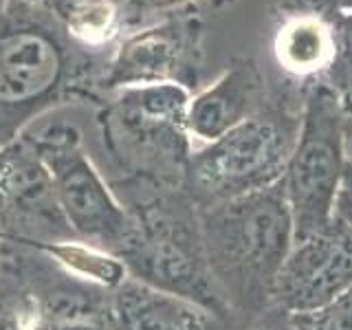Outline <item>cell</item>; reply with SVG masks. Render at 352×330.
<instances>
[{"label":"cell","instance_id":"15","mask_svg":"<svg viewBox=\"0 0 352 330\" xmlns=\"http://www.w3.org/2000/svg\"><path fill=\"white\" fill-rule=\"evenodd\" d=\"M47 249L71 273L108 286V289H119L130 278L126 262L119 256H110V253L97 251L86 245H75V242H64V245H53Z\"/></svg>","mask_w":352,"mask_h":330},{"label":"cell","instance_id":"19","mask_svg":"<svg viewBox=\"0 0 352 330\" xmlns=\"http://www.w3.org/2000/svg\"><path fill=\"white\" fill-rule=\"evenodd\" d=\"M344 0H271L273 11L280 18L289 16H319L335 20Z\"/></svg>","mask_w":352,"mask_h":330},{"label":"cell","instance_id":"9","mask_svg":"<svg viewBox=\"0 0 352 330\" xmlns=\"http://www.w3.org/2000/svg\"><path fill=\"white\" fill-rule=\"evenodd\" d=\"M352 286V225L341 216L317 234L300 238L271 289V304L286 317L311 313Z\"/></svg>","mask_w":352,"mask_h":330},{"label":"cell","instance_id":"21","mask_svg":"<svg viewBox=\"0 0 352 330\" xmlns=\"http://www.w3.org/2000/svg\"><path fill=\"white\" fill-rule=\"evenodd\" d=\"M55 330H102V328H97V326H91V324H66V326H60V328H55Z\"/></svg>","mask_w":352,"mask_h":330},{"label":"cell","instance_id":"23","mask_svg":"<svg viewBox=\"0 0 352 330\" xmlns=\"http://www.w3.org/2000/svg\"><path fill=\"white\" fill-rule=\"evenodd\" d=\"M341 16H352V0H344L341 3V11H339Z\"/></svg>","mask_w":352,"mask_h":330},{"label":"cell","instance_id":"18","mask_svg":"<svg viewBox=\"0 0 352 330\" xmlns=\"http://www.w3.org/2000/svg\"><path fill=\"white\" fill-rule=\"evenodd\" d=\"M194 3L196 0H121L132 31L146 27V20L150 16H157V14L170 16L181 9L192 7Z\"/></svg>","mask_w":352,"mask_h":330},{"label":"cell","instance_id":"11","mask_svg":"<svg viewBox=\"0 0 352 330\" xmlns=\"http://www.w3.org/2000/svg\"><path fill=\"white\" fill-rule=\"evenodd\" d=\"M115 330H209L212 313L187 297L128 278L110 302Z\"/></svg>","mask_w":352,"mask_h":330},{"label":"cell","instance_id":"14","mask_svg":"<svg viewBox=\"0 0 352 330\" xmlns=\"http://www.w3.org/2000/svg\"><path fill=\"white\" fill-rule=\"evenodd\" d=\"M53 198V181L47 165L27 132L0 146V201L14 205H33Z\"/></svg>","mask_w":352,"mask_h":330},{"label":"cell","instance_id":"13","mask_svg":"<svg viewBox=\"0 0 352 330\" xmlns=\"http://www.w3.org/2000/svg\"><path fill=\"white\" fill-rule=\"evenodd\" d=\"M73 42L93 53H113L132 33L121 0H44Z\"/></svg>","mask_w":352,"mask_h":330},{"label":"cell","instance_id":"2","mask_svg":"<svg viewBox=\"0 0 352 330\" xmlns=\"http://www.w3.org/2000/svg\"><path fill=\"white\" fill-rule=\"evenodd\" d=\"M209 269L229 308L262 311L295 242L282 181L198 212Z\"/></svg>","mask_w":352,"mask_h":330},{"label":"cell","instance_id":"10","mask_svg":"<svg viewBox=\"0 0 352 330\" xmlns=\"http://www.w3.org/2000/svg\"><path fill=\"white\" fill-rule=\"evenodd\" d=\"M267 80L256 60L234 58L214 84L192 95L187 130L198 148L225 137L267 106Z\"/></svg>","mask_w":352,"mask_h":330},{"label":"cell","instance_id":"16","mask_svg":"<svg viewBox=\"0 0 352 330\" xmlns=\"http://www.w3.org/2000/svg\"><path fill=\"white\" fill-rule=\"evenodd\" d=\"M337 55L333 66L324 75V84L339 99L346 117H352V16H337Z\"/></svg>","mask_w":352,"mask_h":330},{"label":"cell","instance_id":"17","mask_svg":"<svg viewBox=\"0 0 352 330\" xmlns=\"http://www.w3.org/2000/svg\"><path fill=\"white\" fill-rule=\"evenodd\" d=\"M289 322L295 330H352V286L317 311L291 315Z\"/></svg>","mask_w":352,"mask_h":330},{"label":"cell","instance_id":"22","mask_svg":"<svg viewBox=\"0 0 352 330\" xmlns=\"http://www.w3.org/2000/svg\"><path fill=\"white\" fill-rule=\"evenodd\" d=\"M256 330H295L293 326H291V322L289 324H271V326H260V328H256Z\"/></svg>","mask_w":352,"mask_h":330},{"label":"cell","instance_id":"6","mask_svg":"<svg viewBox=\"0 0 352 330\" xmlns=\"http://www.w3.org/2000/svg\"><path fill=\"white\" fill-rule=\"evenodd\" d=\"M119 258L126 262L130 278L187 297L214 315L229 311L209 269L196 216L163 209L148 214L143 223H132Z\"/></svg>","mask_w":352,"mask_h":330},{"label":"cell","instance_id":"4","mask_svg":"<svg viewBox=\"0 0 352 330\" xmlns=\"http://www.w3.org/2000/svg\"><path fill=\"white\" fill-rule=\"evenodd\" d=\"M297 128L300 115L264 106L225 137L194 148L181 187L203 209L278 185L284 179Z\"/></svg>","mask_w":352,"mask_h":330},{"label":"cell","instance_id":"20","mask_svg":"<svg viewBox=\"0 0 352 330\" xmlns=\"http://www.w3.org/2000/svg\"><path fill=\"white\" fill-rule=\"evenodd\" d=\"M337 216H341L346 223L352 225V168H348L344 176V185H341V192L337 198Z\"/></svg>","mask_w":352,"mask_h":330},{"label":"cell","instance_id":"25","mask_svg":"<svg viewBox=\"0 0 352 330\" xmlns=\"http://www.w3.org/2000/svg\"><path fill=\"white\" fill-rule=\"evenodd\" d=\"M7 3H9V0H0V14H3V11H5Z\"/></svg>","mask_w":352,"mask_h":330},{"label":"cell","instance_id":"8","mask_svg":"<svg viewBox=\"0 0 352 330\" xmlns=\"http://www.w3.org/2000/svg\"><path fill=\"white\" fill-rule=\"evenodd\" d=\"M205 25L192 7L128 33L110 55L102 91L106 95L130 86L181 84L187 91L203 71Z\"/></svg>","mask_w":352,"mask_h":330},{"label":"cell","instance_id":"7","mask_svg":"<svg viewBox=\"0 0 352 330\" xmlns=\"http://www.w3.org/2000/svg\"><path fill=\"white\" fill-rule=\"evenodd\" d=\"M27 135L51 174L55 205L66 223L86 240L121 245L130 234L132 220L86 157L82 132L73 124L55 121L36 135Z\"/></svg>","mask_w":352,"mask_h":330},{"label":"cell","instance_id":"1","mask_svg":"<svg viewBox=\"0 0 352 330\" xmlns=\"http://www.w3.org/2000/svg\"><path fill=\"white\" fill-rule=\"evenodd\" d=\"M113 53L73 42L44 0H9L0 14V137L71 99H93Z\"/></svg>","mask_w":352,"mask_h":330},{"label":"cell","instance_id":"5","mask_svg":"<svg viewBox=\"0 0 352 330\" xmlns=\"http://www.w3.org/2000/svg\"><path fill=\"white\" fill-rule=\"evenodd\" d=\"M346 121L339 99L322 80L306 86L297 139L282 179L295 240L322 231L337 216V198L348 170Z\"/></svg>","mask_w":352,"mask_h":330},{"label":"cell","instance_id":"3","mask_svg":"<svg viewBox=\"0 0 352 330\" xmlns=\"http://www.w3.org/2000/svg\"><path fill=\"white\" fill-rule=\"evenodd\" d=\"M99 113L110 152L146 179L159 185H183L192 137L187 108L192 91L181 84H146L110 93Z\"/></svg>","mask_w":352,"mask_h":330},{"label":"cell","instance_id":"24","mask_svg":"<svg viewBox=\"0 0 352 330\" xmlns=\"http://www.w3.org/2000/svg\"><path fill=\"white\" fill-rule=\"evenodd\" d=\"M209 3H212L214 7H225V5H231V3H234V0H209Z\"/></svg>","mask_w":352,"mask_h":330},{"label":"cell","instance_id":"12","mask_svg":"<svg viewBox=\"0 0 352 330\" xmlns=\"http://www.w3.org/2000/svg\"><path fill=\"white\" fill-rule=\"evenodd\" d=\"M273 55L280 69L304 82H319L335 62V20L319 16L280 18L273 36Z\"/></svg>","mask_w":352,"mask_h":330}]
</instances>
